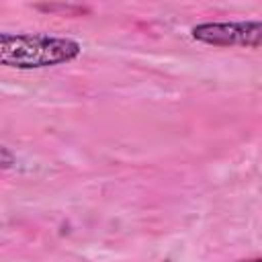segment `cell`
I'll return each instance as SVG.
<instances>
[{
    "mask_svg": "<svg viewBox=\"0 0 262 262\" xmlns=\"http://www.w3.org/2000/svg\"><path fill=\"white\" fill-rule=\"evenodd\" d=\"M80 43L53 35H0V61L18 70L68 63L80 55Z\"/></svg>",
    "mask_w": 262,
    "mask_h": 262,
    "instance_id": "cell-1",
    "label": "cell"
},
{
    "mask_svg": "<svg viewBox=\"0 0 262 262\" xmlns=\"http://www.w3.org/2000/svg\"><path fill=\"white\" fill-rule=\"evenodd\" d=\"M192 37L209 45H262V23L239 20V23H203L192 27Z\"/></svg>",
    "mask_w": 262,
    "mask_h": 262,
    "instance_id": "cell-2",
    "label": "cell"
},
{
    "mask_svg": "<svg viewBox=\"0 0 262 262\" xmlns=\"http://www.w3.org/2000/svg\"><path fill=\"white\" fill-rule=\"evenodd\" d=\"M239 262H262L260 258H248V260H239Z\"/></svg>",
    "mask_w": 262,
    "mask_h": 262,
    "instance_id": "cell-3",
    "label": "cell"
}]
</instances>
